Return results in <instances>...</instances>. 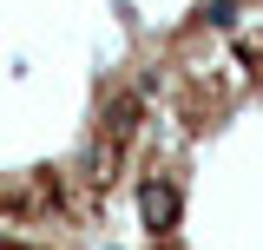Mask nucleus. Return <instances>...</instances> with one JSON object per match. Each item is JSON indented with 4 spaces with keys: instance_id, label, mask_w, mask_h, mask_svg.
Segmentation results:
<instances>
[]
</instances>
